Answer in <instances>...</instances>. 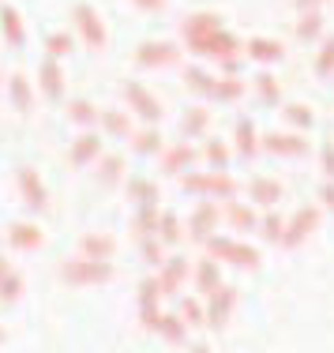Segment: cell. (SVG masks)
I'll return each instance as SVG.
<instances>
[{
  "label": "cell",
  "instance_id": "6da1fadb",
  "mask_svg": "<svg viewBox=\"0 0 334 353\" xmlns=\"http://www.w3.org/2000/svg\"><path fill=\"white\" fill-rule=\"evenodd\" d=\"M113 259H87V256H75L68 263H61V282L75 285V290H87V285H105L113 282Z\"/></svg>",
  "mask_w": 334,
  "mask_h": 353
},
{
  "label": "cell",
  "instance_id": "7a4b0ae2",
  "mask_svg": "<svg viewBox=\"0 0 334 353\" xmlns=\"http://www.w3.org/2000/svg\"><path fill=\"white\" fill-rule=\"evenodd\" d=\"M180 188L188 196H211V199H233L240 192V184L233 181L225 170H211V173H199V170H188L180 173Z\"/></svg>",
  "mask_w": 334,
  "mask_h": 353
},
{
  "label": "cell",
  "instance_id": "3957f363",
  "mask_svg": "<svg viewBox=\"0 0 334 353\" xmlns=\"http://www.w3.org/2000/svg\"><path fill=\"white\" fill-rule=\"evenodd\" d=\"M222 30V19L214 12H196V15H188L185 23H180V38H185V46H188V53H203V46L211 41L214 34Z\"/></svg>",
  "mask_w": 334,
  "mask_h": 353
},
{
  "label": "cell",
  "instance_id": "277c9868",
  "mask_svg": "<svg viewBox=\"0 0 334 353\" xmlns=\"http://www.w3.org/2000/svg\"><path fill=\"white\" fill-rule=\"evenodd\" d=\"M121 94H124V105H128L136 117H143L147 124H158V121H162V102H158V98L150 94V90H147L139 79H124Z\"/></svg>",
  "mask_w": 334,
  "mask_h": 353
},
{
  "label": "cell",
  "instance_id": "5b68a950",
  "mask_svg": "<svg viewBox=\"0 0 334 353\" xmlns=\"http://www.w3.org/2000/svg\"><path fill=\"white\" fill-rule=\"evenodd\" d=\"M15 184H19V199H23V207H27L30 214L49 211V192H45V184H41L38 170L19 165V170H15Z\"/></svg>",
  "mask_w": 334,
  "mask_h": 353
},
{
  "label": "cell",
  "instance_id": "8992f818",
  "mask_svg": "<svg viewBox=\"0 0 334 353\" xmlns=\"http://www.w3.org/2000/svg\"><path fill=\"white\" fill-rule=\"evenodd\" d=\"M72 19H75V27H79L83 41H87V49L102 53V49H105V41H109V34H105V23H102V15H98L90 4H75V8H72Z\"/></svg>",
  "mask_w": 334,
  "mask_h": 353
},
{
  "label": "cell",
  "instance_id": "52a82bcc",
  "mask_svg": "<svg viewBox=\"0 0 334 353\" xmlns=\"http://www.w3.org/2000/svg\"><path fill=\"white\" fill-rule=\"evenodd\" d=\"M240 53H244V46H240L233 34H225V30H218L211 41L203 46V53L199 57H211L214 64H218L222 72H237V64H240Z\"/></svg>",
  "mask_w": 334,
  "mask_h": 353
},
{
  "label": "cell",
  "instance_id": "ba28073f",
  "mask_svg": "<svg viewBox=\"0 0 334 353\" xmlns=\"http://www.w3.org/2000/svg\"><path fill=\"white\" fill-rule=\"evenodd\" d=\"M320 225V207H300V211L286 222V233H282V248H300L304 237H312V230Z\"/></svg>",
  "mask_w": 334,
  "mask_h": 353
},
{
  "label": "cell",
  "instance_id": "9c48e42d",
  "mask_svg": "<svg viewBox=\"0 0 334 353\" xmlns=\"http://www.w3.org/2000/svg\"><path fill=\"white\" fill-rule=\"evenodd\" d=\"M233 308H237V285H218V290L207 297V327H214V331H222L225 323H229Z\"/></svg>",
  "mask_w": 334,
  "mask_h": 353
},
{
  "label": "cell",
  "instance_id": "30bf717a",
  "mask_svg": "<svg viewBox=\"0 0 334 353\" xmlns=\"http://www.w3.org/2000/svg\"><path fill=\"white\" fill-rule=\"evenodd\" d=\"M98 158H102V136L94 128H83L68 147V165L72 170H83V165H94Z\"/></svg>",
  "mask_w": 334,
  "mask_h": 353
},
{
  "label": "cell",
  "instance_id": "8fae6325",
  "mask_svg": "<svg viewBox=\"0 0 334 353\" xmlns=\"http://www.w3.org/2000/svg\"><path fill=\"white\" fill-rule=\"evenodd\" d=\"M263 150L274 158H304L308 154V139L304 132H267Z\"/></svg>",
  "mask_w": 334,
  "mask_h": 353
},
{
  "label": "cell",
  "instance_id": "7c38bea8",
  "mask_svg": "<svg viewBox=\"0 0 334 353\" xmlns=\"http://www.w3.org/2000/svg\"><path fill=\"white\" fill-rule=\"evenodd\" d=\"M218 222H222V211H218V203H214L211 196H199V203H196V211H191L188 218V230H191V237L203 245L207 237H211L214 230H218Z\"/></svg>",
  "mask_w": 334,
  "mask_h": 353
},
{
  "label": "cell",
  "instance_id": "4fadbf2b",
  "mask_svg": "<svg viewBox=\"0 0 334 353\" xmlns=\"http://www.w3.org/2000/svg\"><path fill=\"white\" fill-rule=\"evenodd\" d=\"M196 162H199V150L191 147V139H180V143H173V147L162 150V173H169V176L196 170Z\"/></svg>",
  "mask_w": 334,
  "mask_h": 353
},
{
  "label": "cell",
  "instance_id": "5bb4252c",
  "mask_svg": "<svg viewBox=\"0 0 334 353\" xmlns=\"http://www.w3.org/2000/svg\"><path fill=\"white\" fill-rule=\"evenodd\" d=\"M173 61H177V46H169V41H143L136 49L139 68H169Z\"/></svg>",
  "mask_w": 334,
  "mask_h": 353
},
{
  "label": "cell",
  "instance_id": "9a60e30c",
  "mask_svg": "<svg viewBox=\"0 0 334 353\" xmlns=\"http://www.w3.org/2000/svg\"><path fill=\"white\" fill-rule=\"evenodd\" d=\"M8 245L15 252H38L45 245V233H41L38 222H12L8 225Z\"/></svg>",
  "mask_w": 334,
  "mask_h": 353
},
{
  "label": "cell",
  "instance_id": "2e32d148",
  "mask_svg": "<svg viewBox=\"0 0 334 353\" xmlns=\"http://www.w3.org/2000/svg\"><path fill=\"white\" fill-rule=\"evenodd\" d=\"M38 87H41V94H45L49 102H61V98H64V68H61L56 57H45V61H41Z\"/></svg>",
  "mask_w": 334,
  "mask_h": 353
},
{
  "label": "cell",
  "instance_id": "e0dca14e",
  "mask_svg": "<svg viewBox=\"0 0 334 353\" xmlns=\"http://www.w3.org/2000/svg\"><path fill=\"white\" fill-rule=\"evenodd\" d=\"M233 150H237L240 158H255L263 150V139H260V132H255V124L248 121V117H240L237 128H233Z\"/></svg>",
  "mask_w": 334,
  "mask_h": 353
},
{
  "label": "cell",
  "instance_id": "ac0fdd59",
  "mask_svg": "<svg viewBox=\"0 0 334 353\" xmlns=\"http://www.w3.org/2000/svg\"><path fill=\"white\" fill-rule=\"evenodd\" d=\"M79 256L87 259H113L116 256V237L113 233H83L79 237Z\"/></svg>",
  "mask_w": 334,
  "mask_h": 353
},
{
  "label": "cell",
  "instance_id": "d6986e66",
  "mask_svg": "<svg viewBox=\"0 0 334 353\" xmlns=\"http://www.w3.org/2000/svg\"><path fill=\"white\" fill-rule=\"evenodd\" d=\"M8 102H12V109L23 117L34 109V87H30V79L23 72H15L12 79H8Z\"/></svg>",
  "mask_w": 334,
  "mask_h": 353
},
{
  "label": "cell",
  "instance_id": "ffe728a7",
  "mask_svg": "<svg viewBox=\"0 0 334 353\" xmlns=\"http://www.w3.org/2000/svg\"><path fill=\"white\" fill-rule=\"evenodd\" d=\"M244 53L252 57L255 64H278L282 57H286V49H282V41H274V38H248L244 41Z\"/></svg>",
  "mask_w": 334,
  "mask_h": 353
},
{
  "label": "cell",
  "instance_id": "44dd1931",
  "mask_svg": "<svg viewBox=\"0 0 334 353\" xmlns=\"http://www.w3.org/2000/svg\"><path fill=\"white\" fill-rule=\"evenodd\" d=\"M124 196H128L136 207L139 203H158V199H162V188H158L150 176L136 173V176H128V181H124Z\"/></svg>",
  "mask_w": 334,
  "mask_h": 353
},
{
  "label": "cell",
  "instance_id": "7402d4cb",
  "mask_svg": "<svg viewBox=\"0 0 334 353\" xmlns=\"http://www.w3.org/2000/svg\"><path fill=\"white\" fill-rule=\"evenodd\" d=\"M211 128V109L207 105H188L185 117H180V139H199Z\"/></svg>",
  "mask_w": 334,
  "mask_h": 353
},
{
  "label": "cell",
  "instance_id": "603a6c76",
  "mask_svg": "<svg viewBox=\"0 0 334 353\" xmlns=\"http://www.w3.org/2000/svg\"><path fill=\"white\" fill-rule=\"evenodd\" d=\"M158 279H162L165 293H180V285L188 279V259L185 256H169L162 267H158Z\"/></svg>",
  "mask_w": 334,
  "mask_h": 353
},
{
  "label": "cell",
  "instance_id": "cb8c5ba5",
  "mask_svg": "<svg viewBox=\"0 0 334 353\" xmlns=\"http://www.w3.org/2000/svg\"><path fill=\"white\" fill-rule=\"evenodd\" d=\"M218 285H222V259H214V256L199 259L196 263V290L203 293V297H211Z\"/></svg>",
  "mask_w": 334,
  "mask_h": 353
},
{
  "label": "cell",
  "instance_id": "d4e9b609",
  "mask_svg": "<svg viewBox=\"0 0 334 353\" xmlns=\"http://www.w3.org/2000/svg\"><path fill=\"white\" fill-rule=\"evenodd\" d=\"M102 128H105V136H113V139H132L136 136V124H132L128 109H102Z\"/></svg>",
  "mask_w": 334,
  "mask_h": 353
},
{
  "label": "cell",
  "instance_id": "484cf974",
  "mask_svg": "<svg viewBox=\"0 0 334 353\" xmlns=\"http://www.w3.org/2000/svg\"><path fill=\"white\" fill-rule=\"evenodd\" d=\"M248 199H252L255 207H274L282 199V184L274 181V176H255V181L248 184Z\"/></svg>",
  "mask_w": 334,
  "mask_h": 353
},
{
  "label": "cell",
  "instance_id": "4316f807",
  "mask_svg": "<svg viewBox=\"0 0 334 353\" xmlns=\"http://www.w3.org/2000/svg\"><path fill=\"white\" fill-rule=\"evenodd\" d=\"M154 334H162L169 346H185V334H188V319L185 316H173V312H162V319H158V331Z\"/></svg>",
  "mask_w": 334,
  "mask_h": 353
},
{
  "label": "cell",
  "instance_id": "83f0119b",
  "mask_svg": "<svg viewBox=\"0 0 334 353\" xmlns=\"http://www.w3.org/2000/svg\"><path fill=\"white\" fill-rule=\"evenodd\" d=\"M68 121L79 124V128H94V124H102V109L94 102H87V98H72L68 102Z\"/></svg>",
  "mask_w": 334,
  "mask_h": 353
},
{
  "label": "cell",
  "instance_id": "f1b7e54d",
  "mask_svg": "<svg viewBox=\"0 0 334 353\" xmlns=\"http://www.w3.org/2000/svg\"><path fill=\"white\" fill-rule=\"evenodd\" d=\"M0 34H4V41H8V46H15V49L27 41V30H23L19 12H15V8H8V4L0 8Z\"/></svg>",
  "mask_w": 334,
  "mask_h": 353
},
{
  "label": "cell",
  "instance_id": "f546056e",
  "mask_svg": "<svg viewBox=\"0 0 334 353\" xmlns=\"http://www.w3.org/2000/svg\"><path fill=\"white\" fill-rule=\"evenodd\" d=\"M214 102H240L244 98V79H240L237 72H225V75H218V83H214Z\"/></svg>",
  "mask_w": 334,
  "mask_h": 353
},
{
  "label": "cell",
  "instance_id": "4dcf8cb0",
  "mask_svg": "<svg viewBox=\"0 0 334 353\" xmlns=\"http://www.w3.org/2000/svg\"><path fill=\"white\" fill-rule=\"evenodd\" d=\"M225 218H229V225L233 230H244V233H260V222L263 218L252 211V207H244V203H237V199H229V207H225Z\"/></svg>",
  "mask_w": 334,
  "mask_h": 353
},
{
  "label": "cell",
  "instance_id": "1f68e13d",
  "mask_svg": "<svg viewBox=\"0 0 334 353\" xmlns=\"http://www.w3.org/2000/svg\"><path fill=\"white\" fill-rule=\"evenodd\" d=\"M158 222H162L158 203H139L136 218H132V233H136V237H150V233H158Z\"/></svg>",
  "mask_w": 334,
  "mask_h": 353
},
{
  "label": "cell",
  "instance_id": "d6a6232c",
  "mask_svg": "<svg viewBox=\"0 0 334 353\" xmlns=\"http://www.w3.org/2000/svg\"><path fill=\"white\" fill-rule=\"evenodd\" d=\"M132 150H136L139 158H150V154H162L165 143H162V132L150 124V128H139L136 136H132Z\"/></svg>",
  "mask_w": 334,
  "mask_h": 353
},
{
  "label": "cell",
  "instance_id": "836d02e7",
  "mask_svg": "<svg viewBox=\"0 0 334 353\" xmlns=\"http://www.w3.org/2000/svg\"><path fill=\"white\" fill-rule=\"evenodd\" d=\"M185 83H188V90H196V94L211 98V94H214V83H218V75L196 68V64H188V68H185Z\"/></svg>",
  "mask_w": 334,
  "mask_h": 353
},
{
  "label": "cell",
  "instance_id": "e575fe53",
  "mask_svg": "<svg viewBox=\"0 0 334 353\" xmlns=\"http://www.w3.org/2000/svg\"><path fill=\"white\" fill-rule=\"evenodd\" d=\"M252 83H255V94H260L263 105H282V83L271 72H260Z\"/></svg>",
  "mask_w": 334,
  "mask_h": 353
},
{
  "label": "cell",
  "instance_id": "d590c367",
  "mask_svg": "<svg viewBox=\"0 0 334 353\" xmlns=\"http://www.w3.org/2000/svg\"><path fill=\"white\" fill-rule=\"evenodd\" d=\"M165 248H169V245H165V241L158 237V233H150V237H139V252H143V263H150L154 271L165 263V259H169V256H165Z\"/></svg>",
  "mask_w": 334,
  "mask_h": 353
},
{
  "label": "cell",
  "instance_id": "8d00e7d4",
  "mask_svg": "<svg viewBox=\"0 0 334 353\" xmlns=\"http://www.w3.org/2000/svg\"><path fill=\"white\" fill-rule=\"evenodd\" d=\"M94 165H98L102 184H124V158L121 154H102Z\"/></svg>",
  "mask_w": 334,
  "mask_h": 353
},
{
  "label": "cell",
  "instance_id": "74e56055",
  "mask_svg": "<svg viewBox=\"0 0 334 353\" xmlns=\"http://www.w3.org/2000/svg\"><path fill=\"white\" fill-rule=\"evenodd\" d=\"M165 297V290H162V279L158 274H150V279L139 282V293H136V301H139V312L143 308H158V301Z\"/></svg>",
  "mask_w": 334,
  "mask_h": 353
},
{
  "label": "cell",
  "instance_id": "f35d334b",
  "mask_svg": "<svg viewBox=\"0 0 334 353\" xmlns=\"http://www.w3.org/2000/svg\"><path fill=\"white\" fill-rule=\"evenodd\" d=\"M297 38H300V41L323 38V15H320V12H300V19H297Z\"/></svg>",
  "mask_w": 334,
  "mask_h": 353
},
{
  "label": "cell",
  "instance_id": "ab89813d",
  "mask_svg": "<svg viewBox=\"0 0 334 353\" xmlns=\"http://www.w3.org/2000/svg\"><path fill=\"white\" fill-rule=\"evenodd\" d=\"M229 263L233 267H244V271H260V263H263V256H260V248H252V245H233V256H229Z\"/></svg>",
  "mask_w": 334,
  "mask_h": 353
},
{
  "label": "cell",
  "instance_id": "60d3db41",
  "mask_svg": "<svg viewBox=\"0 0 334 353\" xmlns=\"http://www.w3.org/2000/svg\"><path fill=\"white\" fill-rule=\"evenodd\" d=\"M282 117H286V121L293 124L297 132H308V128H312V121H315L312 109L300 105V102H286V105H282Z\"/></svg>",
  "mask_w": 334,
  "mask_h": 353
},
{
  "label": "cell",
  "instance_id": "b9f144b4",
  "mask_svg": "<svg viewBox=\"0 0 334 353\" xmlns=\"http://www.w3.org/2000/svg\"><path fill=\"white\" fill-rule=\"evenodd\" d=\"M233 245H237V241H233V237H225V233H211V237L203 241L207 256L222 259V263H229V256H233Z\"/></svg>",
  "mask_w": 334,
  "mask_h": 353
},
{
  "label": "cell",
  "instance_id": "7bdbcfd3",
  "mask_svg": "<svg viewBox=\"0 0 334 353\" xmlns=\"http://www.w3.org/2000/svg\"><path fill=\"white\" fill-rule=\"evenodd\" d=\"M23 297V274L19 271H8L0 279V305H15Z\"/></svg>",
  "mask_w": 334,
  "mask_h": 353
},
{
  "label": "cell",
  "instance_id": "ee69618b",
  "mask_svg": "<svg viewBox=\"0 0 334 353\" xmlns=\"http://www.w3.org/2000/svg\"><path fill=\"white\" fill-rule=\"evenodd\" d=\"M72 49H75V38L64 34V30H53V34L45 38V57H56V61H64Z\"/></svg>",
  "mask_w": 334,
  "mask_h": 353
},
{
  "label": "cell",
  "instance_id": "f6af8a7d",
  "mask_svg": "<svg viewBox=\"0 0 334 353\" xmlns=\"http://www.w3.org/2000/svg\"><path fill=\"white\" fill-rule=\"evenodd\" d=\"M282 233H286V218L282 214H263V222H260V237L263 241H271V245H282Z\"/></svg>",
  "mask_w": 334,
  "mask_h": 353
},
{
  "label": "cell",
  "instance_id": "bcb514c9",
  "mask_svg": "<svg viewBox=\"0 0 334 353\" xmlns=\"http://www.w3.org/2000/svg\"><path fill=\"white\" fill-rule=\"evenodd\" d=\"M158 237L165 245H180V218L173 211H162V222H158Z\"/></svg>",
  "mask_w": 334,
  "mask_h": 353
},
{
  "label": "cell",
  "instance_id": "7dc6e473",
  "mask_svg": "<svg viewBox=\"0 0 334 353\" xmlns=\"http://www.w3.org/2000/svg\"><path fill=\"white\" fill-rule=\"evenodd\" d=\"M203 158L211 162V170H229V147L225 143H218V139H211L203 147Z\"/></svg>",
  "mask_w": 334,
  "mask_h": 353
},
{
  "label": "cell",
  "instance_id": "c3c4849f",
  "mask_svg": "<svg viewBox=\"0 0 334 353\" xmlns=\"http://www.w3.org/2000/svg\"><path fill=\"white\" fill-rule=\"evenodd\" d=\"M180 316L188 319V327H203V323H207V308L199 305L196 297H185V301H180Z\"/></svg>",
  "mask_w": 334,
  "mask_h": 353
},
{
  "label": "cell",
  "instance_id": "681fc988",
  "mask_svg": "<svg viewBox=\"0 0 334 353\" xmlns=\"http://www.w3.org/2000/svg\"><path fill=\"white\" fill-rule=\"evenodd\" d=\"M334 72V38L323 41L320 57H315V75H331Z\"/></svg>",
  "mask_w": 334,
  "mask_h": 353
},
{
  "label": "cell",
  "instance_id": "f907efd6",
  "mask_svg": "<svg viewBox=\"0 0 334 353\" xmlns=\"http://www.w3.org/2000/svg\"><path fill=\"white\" fill-rule=\"evenodd\" d=\"M320 170L327 181H334V143H323L320 147Z\"/></svg>",
  "mask_w": 334,
  "mask_h": 353
},
{
  "label": "cell",
  "instance_id": "816d5d0a",
  "mask_svg": "<svg viewBox=\"0 0 334 353\" xmlns=\"http://www.w3.org/2000/svg\"><path fill=\"white\" fill-rule=\"evenodd\" d=\"M320 207L334 211V181H323V188H320Z\"/></svg>",
  "mask_w": 334,
  "mask_h": 353
},
{
  "label": "cell",
  "instance_id": "f5cc1de1",
  "mask_svg": "<svg viewBox=\"0 0 334 353\" xmlns=\"http://www.w3.org/2000/svg\"><path fill=\"white\" fill-rule=\"evenodd\" d=\"M132 4H136L139 12H162V8H165V0H132Z\"/></svg>",
  "mask_w": 334,
  "mask_h": 353
},
{
  "label": "cell",
  "instance_id": "db71d44e",
  "mask_svg": "<svg viewBox=\"0 0 334 353\" xmlns=\"http://www.w3.org/2000/svg\"><path fill=\"white\" fill-rule=\"evenodd\" d=\"M323 4H327V0H297V8H300V12H320Z\"/></svg>",
  "mask_w": 334,
  "mask_h": 353
},
{
  "label": "cell",
  "instance_id": "11a10c76",
  "mask_svg": "<svg viewBox=\"0 0 334 353\" xmlns=\"http://www.w3.org/2000/svg\"><path fill=\"white\" fill-rule=\"evenodd\" d=\"M191 353H211V350H207L203 342H196V346H191Z\"/></svg>",
  "mask_w": 334,
  "mask_h": 353
},
{
  "label": "cell",
  "instance_id": "9f6ffc18",
  "mask_svg": "<svg viewBox=\"0 0 334 353\" xmlns=\"http://www.w3.org/2000/svg\"><path fill=\"white\" fill-rule=\"evenodd\" d=\"M0 342H4V331H0Z\"/></svg>",
  "mask_w": 334,
  "mask_h": 353
}]
</instances>
